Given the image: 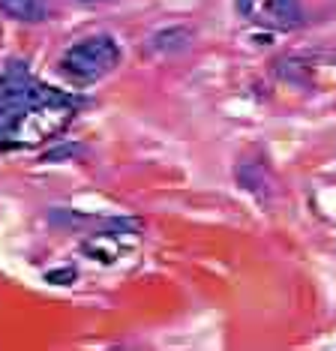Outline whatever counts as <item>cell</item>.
Instances as JSON below:
<instances>
[{"instance_id": "cell-1", "label": "cell", "mask_w": 336, "mask_h": 351, "mask_svg": "<svg viewBox=\"0 0 336 351\" xmlns=\"http://www.w3.org/2000/svg\"><path fill=\"white\" fill-rule=\"evenodd\" d=\"M75 114V106L72 99H67L58 90H45V87H36L34 102L19 114V121L6 135V145L10 147H36L43 145L45 138H54L58 132H63V126L72 121Z\"/></svg>"}, {"instance_id": "cell-2", "label": "cell", "mask_w": 336, "mask_h": 351, "mask_svg": "<svg viewBox=\"0 0 336 351\" xmlns=\"http://www.w3.org/2000/svg\"><path fill=\"white\" fill-rule=\"evenodd\" d=\"M120 63V45L111 36H87L82 43L69 45L60 54V73L69 75L72 82H96V78L108 75Z\"/></svg>"}, {"instance_id": "cell-3", "label": "cell", "mask_w": 336, "mask_h": 351, "mask_svg": "<svg viewBox=\"0 0 336 351\" xmlns=\"http://www.w3.org/2000/svg\"><path fill=\"white\" fill-rule=\"evenodd\" d=\"M240 19L267 30H294L303 25L300 0H235Z\"/></svg>"}, {"instance_id": "cell-4", "label": "cell", "mask_w": 336, "mask_h": 351, "mask_svg": "<svg viewBox=\"0 0 336 351\" xmlns=\"http://www.w3.org/2000/svg\"><path fill=\"white\" fill-rule=\"evenodd\" d=\"M0 12L12 21L36 25V21L45 19V3L43 0H0Z\"/></svg>"}, {"instance_id": "cell-5", "label": "cell", "mask_w": 336, "mask_h": 351, "mask_svg": "<svg viewBox=\"0 0 336 351\" xmlns=\"http://www.w3.org/2000/svg\"><path fill=\"white\" fill-rule=\"evenodd\" d=\"M189 43H192V34L187 27H168V30H159V34L150 36V49L156 54L183 51V49H189Z\"/></svg>"}, {"instance_id": "cell-6", "label": "cell", "mask_w": 336, "mask_h": 351, "mask_svg": "<svg viewBox=\"0 0 336 351\" xmlns=\"http://www.w3.org/2000/svg\"><path fill=\"white\" fill-rule=\"evenodd\" d=\"M82 3H96V0H82Z\"/></svg>"}]
</instances>
